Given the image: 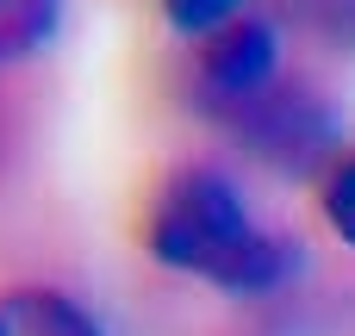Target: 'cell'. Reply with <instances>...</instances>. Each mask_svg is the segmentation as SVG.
Instances as JSON below:
<instances>
[{"label":"cell","instance_id":"1","mask_svg":"<svg viewBox=\"0 0 355 336\" xmlns=\"http://www.w3.org/2000/svg\"><path fill=\"white\" fill-rule=\"evenodd\" d=\"M144 249L218 293H275L300 274V243L262 231L218 168H175L144 218Z\"/></svg>","mask_w":355,"mask_h":336},{"label":"cell","instance_id":"2","mask_svg":"<svg viewBox=\"0 0 355 336\" xmlns=\"http://www.w3.org/2000/svg\"><path fill=\"white\" fill-rule=\"evenodd\" d=\"M275 69H281V31H275V19L237 12L218 31H206V44L193 56V94H200L206 112L231 118L237 106H250L256 94L275 87Z\"/></svg>","mask_w":355,"mask_h":336},{"label":"cell","instance_id":"3","mask_svg":"<svg viewBox=\"0 0 355 336\" xmlns=\"http://www.w3.org/2000/svg\"><path fill=\"white\" fill-rule=\"evenodd\" d=\"M231 131H237V143H243L250 156L281 162V168H300V162L324 156L337 118H331V106H324L312 87H287V81H275L268 94H256L250 106L231 112Z\"/></svg>","mask_w":355,"mask_h":336},{"label":"cell","instance_id":"4","mask_svg":"<svg viewBox=\"0 0 355 336\" xmlns=\"http://www.w3.org/2000/svg\"><path fill=\"white\" fill-rule=\"evenodd\" d=\"M0 336H106L87 306L56 287H12L0 293Z\"/></svg>","mask_w":355,"mask_h":336},{"label":"cell","instance_id":"5","mask_svg":"<svg viewBox=\"0 0 355 336\" xmlns=\"http://www.w3.org/2000/svg\"><path fill=\"white\" fill-rule=\"evenodd\" d=\"M62 25V0H0V69L37 56Z\"/></svg>","mask_w":355,"mask_h":336},{"label":"cell","instance_id":"6","mask_svg":"<svg viewBox=\"0 0 355 336\" xmlns=\"http://www.w3.org/2000/svg\"><path fill=\"white\" fill-rule=\"evenodd\" d=\"M318 206H324V224L355 249V156L331 162V175L318 181Z\"/></svg>","mask_w":355,"mask_h":336},{"label":"cell","instance_id":"7","mask_svg":"<svg viewBox=\"0 0 355 336\" xmlns=\"http://www.w3.org/2000/svg\"><path fill=\"white\" fill-rule=\"evenodd\" d=\"M237 6L243 0H162L175 31H218L225 19H237Z\"/></svg>","mask_w":355,"mask_h":336},{"label":"cell","instance_id":"8","mask_svg":"<svg viewBox=\"0 0 355 336\" xmlns=\"http://www.w3.org/2000/svg\"><path fill=\"white\" fill-rule=\"evenodd\" d=\"M300 6H306V19H312L324 37H337V44L355 50V0H300Z\"/></svg>","mask_w":355,"mask_h":336}]
</instances>
